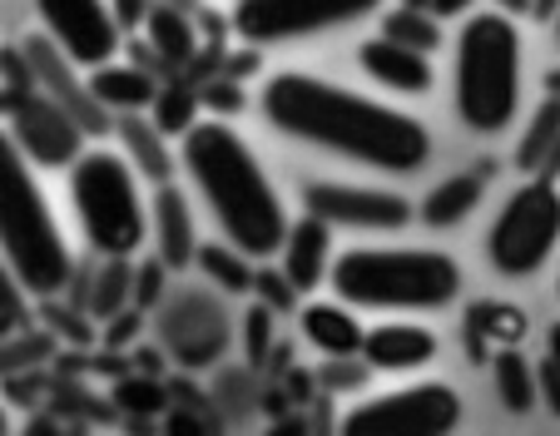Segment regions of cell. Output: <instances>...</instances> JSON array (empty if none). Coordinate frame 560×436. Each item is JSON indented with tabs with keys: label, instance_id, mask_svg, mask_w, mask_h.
<instances>
[{
	"label": "cell",
	"instance_id": "obj_12",
	"mask_svg": "<svg viewBox=\"0 0 560 436\" xmlns=\"http://www.w3.org/2000/svg\"><path fill=\"white\" fill-rule=\"evenodd\" d=\"M35 15H40V31L85 70L109 64L125 45L119 40L125 25L109 0H35Z\"/></svg>",
	"mask_w": 560,
	"mask_h": 436
},
{
	"label": "cell",
	"instance_id": "obj_3",
	"mask_svg": "<svg viewBox=\"0 0 560 436\" xmlns=\"http://www.w3.org/2000/svg\"><path fill=\"white\" fill-rule=\"evenodd\" d=\"M0 248L5 268L31 287L35 298H60L74 278V254L65 244L55 209L45 199L35 164L11 134L0 139Z\"/></svg>",
	"mask_w": 560,
	"mask_h": 436
},
{
	"label": "cell",
	"instance_id": "obj_36",
	"mask_svg": "<svg viewBox=\"0 0 560 436\" xmlns=\"http://www.w3.org/2000/svg\"><path fill=\"white\" fill-rule=\"evenodd\" d=\"M109 5H115V15H119L125 31H144L149 11H154V0H109Z\"/></svg>",
	"mask_w": 560,
	"mask_h": 436
},
{
	"label": "cell",
	"instance_id": "obj_4",
	"mask_svg": "<svg viewBox=\"0 0 560 436\" xmlns=\"http://www.w3.org/2000/svg\"><path fill=\"white\" fill-rule=\"evenodd\" d=\"M328 283L358 313H442L462 293V263L442 248H342Z\"/></svg>",
	"mask_w": 560,
	"mask_h": 436
},
{
	"label": "cell",
	"instance_id": "obj_9",
	"mask_svg": "<svg viewBox=\"0 0 560 436\" xmlns=\"http://www.w3.org/2000/svg\"><path fill=\"white\" fill-rule=\"evenodd\" d=\"M456 426H462V397L446 382L397 387V392L368 397L342 416V432L352 436H446Z\"/></svg>",
	"mask_w": 560,
	"mask_h": 436
},
{
	"label": "cell",
	"instance_id": "obj_20",
	"mask_svg": "<svg viewBox=\"0 0 560 436\" xmlns=\"http://www.w3.org/2000/svg\"><path fill=\"white\" fill-rule=\"evenodd\" d=\"M115 134H119V150L129 154V164H135V169L144 174L154 189H159V184H174V169H179V160H174L170 134L159 129V119L119 115L115 119Z\"/></svg>",
	"mask_w": 560,
	"mask_h": 436
},
{
	"label": "cell",
	"instance_id": "obj_30",
	"mask_svg": "<svg viewBox=\"0 0 560 436\" xmlns=\"http://www.w3.org/2000/svg\"><path fill=\"white\" fill-rule=\"evenodd\" d=\"M254 293H258V298H264L273 313H293L298 298H303V293H298V283L283 273V263L268 268V258H264V268H258V278H254Z\"/></svg>",
	"mask_w": 560,
	"mask_h": 436
},
{
	"label": "cell",
	"instance_id": "obj_22",
	"mask_svg": "<svg viewBox=\"0 0 560 436\" xmlns=\"http://www.w3.org/2000/svg\"><path fill=\"white\" fill-rule=\"evenodd\" d=\"M144 35H149V50L159 55V60L170 64V70H184V64L199 55V31L189 25V15L179 11V0H170V5H154L144 21Z\"/></svg>",
	"mask_w": 560,
	"mask_h": 436
},
{
	"label": "cell",
	"instance_id": "obj_24",
	"mask_svg": "<svg viewBox=\"0 0 560 436\" xmlns=\"http://www.w3.org/2000/svg\"><path fill=\"white\" fill-rule=\"evenodd\" d=\"M199 273L209 278L219 293H248L254 278H258V268L244 248L223 238V244H199Z\"/></svg>",
	"mask_w": 560,
	"mask_h": 436
},
{
	"label": "cell",
	"instance_id": "obj_27",
	"mask_svg": "<svg viewBox=\"0 0 560 436\" xmlns=\"http://www.w3.org/2000/svg\"><path fill=\"white\" fill-rule=\"evenodd\" d=\"M382 35L432 55L436 45H442V15L427 11V5H402V0H397L392 11H382Z\"/></svg>",
	"mask_w": 560,
	"mask_h": 436
},
{
	"label": "cell",
	"instance_id": "obj_37",
	"mask_svg": "<svg viewBox=\"0 0 560 436\" xmlns=\"http://www.w3.org/2000/svg\"><path fill=\"white\" fill-rule=\"evenodd\" d=\"M139 328H144V322H139V313H119V318H109V328H105V342L109 347H125L129 338H139Z\"/></svg>",
	"mask_w": 560,
	"mask_h": 436
},
{
	"label": "cell",
	"instance_id": "obj_31",
	"mask_svg": "<svg viewBox=\"0 0 560 436\" xmlns=\"http://www.w3.org/2000/svg\"><path fill=\"white\" fill-rule=\"evenodd\" d=\"M31 287L21 283V278L5 268V278H0V308H5V338H21V328H31Z\"/></svg>",
	"mask_w": 560,
	"mask_h": 436
},
{
	"label": "cell",
	"instance_id": "obj_44",
	"mask_svg": "<svg viewBox=\"0 0 560 436\" xmlns=\"http://www.w3.org/2000/svg\"><path fill=\"white\" fill-rule=\"evenodd\" d=\"M556 40H560V15H556Z\"/></svg>",
	"mask_w": 560,
	"mask_h": 436
},
{
	"label": "cell",
	"instance_id": "obj_23",
	"mask_svg": "<svg viewBox=\"0 0 560 436\" xmlns=\"http://www.w3.org/2000/svg\"><path fill=\"white\" fill-rule=\"evenodd\" d=\"M491 377H497V397L511 416H526L530 406H536L540 373L516 352V342H511V347H497V357H491Z\"/></svg>",
	"mask_w": 560,
	"mask_h": 436
},
{
	"label": "cell",
	"instance_id": "obj_39",
	"mask_svg": "<svg viewBox=\"0 0 560 436\" xmlns=\"http://www.w3.org/2000/svg\"><path fill=\"white\" fill-rule=\"evenodd\" d=\"M476 0H432V11L442 15V21H452V15H466Z\"/></svg>",
	"mask_w": 560,
	"mask_h": 436
},
{
	"label": "cell",
	"instance_id": "obj_29",
	"mask_svg": "<svg viewBox=\"0 0 560 436\" xmlns=\"http://www.w3.org/2000/svg\"><path fill=\"white\" fill-rule=\"evenodd\" d=\"M199 105H203V99L194 95V90H184V85L159 90V99H154L159 129H164V134H179V139H184L194 125H199Z\"/></svg>",
	"mask_w": 560,
	"mask_h": 436
},
{
	"label": "cell",
	"instance_id": "obj_34",
	"mask_svg": "<svg viewBox=\"0 0 560 436\" xmlns=\"http://www.w3.org/2000/svg\"><path fill=\"white\" fill-rule=\"evenodd\" d=\"M199 99L209 115H238V109H244V90H238V80H229V75L209 80V85L199 90Z\"/></svg>",
	"mask_w": 560,
	"mask_h": 436
},
{
	"label": "cell",
	"instance_id": "obj_43",
	"mask_svg": "<svg viewBox=\"0 0 560 436\" xmlns=\"http://www.w3.org/2000/svg\"><path fill=\"white\" fill-rule=\"evenodd\" d=\"M402 5H427V11H432V0H402Z\"/></svg>",
	"mask_w": 560,
	"mask_h": 436
},
{
	"label": "cell",
	"instance_id": "obj_32",
	"mask_svg": "<svg viewBox=\"0 0 560 436\" xmlns=\"http://www.w3.org/2000/svg\"><path fill=\"white\" fill-rule=\"evenodd\" d=\"M248 328H244V352H248V362H264L268 357V347H273V308H268L264 298L248 308Z\"/></svg>",
	"mask_w": 560,
	"mask_h": 436
},
{
	"label": "cell",
	"instance_id": "obj_5",
	"mask_svg": "<svg viewBox=\"0 0 560 436\" xmlns=\"http://www.w3.org/2000/svg\"><path fill=\"white\" fill-rule=\"evenodd\" d=\"M452 105L471 134H501L521 109V31L506 11L462 21L452 60Z\"/></svg>",
	"mask_w": 560,
	"mask_h": 436
},
{
	"label": "cell",
	"instance_id": "obj_28",
	"mask_svg": "<svg viewBox=\"0 0 560 436\" xmlns=\"http://www.w3.org/2000/svg\"><path fill=\"white\" fill-rule=\"evenodd\" d=\"M125 303H135V263L129 258H105L95 273V287H90V313L95 318H119Z\"/></svg>",
	"mask_w": 560,
	"mask_h": 436
},
{
	"label": "cell",
	"instance_id": "obj_14",
	"mask_svg": "<svg viewBox=\"0 0 560 436\" xmlns=\"http://www.w3.org/2000/svg\"><path fill=\"white\" fill-rule=\"evenodd\" d=\"M358 64L372 85L392 90V95H427L432 90V55L417 50V45L387 40V35H372L358 45Z\"/></svg>",
	"mask_w": 560,
	"mask_h": 436
},
{
	"label": "cell",
	"instance_id": "obj_40",
	"mask_svg": "<svg viewBox=\"0 0 560 436\" xmlns=\"http://www.w3.org/2000/svg\"><path fill=\"white\" fill-rule=\"evenodd\" d=\"M546 347H550V352H546V357H550V362H556V367H560V322H556V328H550Z\"/></svg>",
	"mask_w": 560,
	"mask_h": 436
},
{
	"label": "cell",
	"instance_id": "obj_7",
	"mask_svg": "<svg viewBox=\"0 0 560 436\" xmlns=\"http://www.w3.org/2000/svg\"><path fill=\"white\" fill-rule=\"evenodd\" d=\"M560 244V189L556 179L530 174L506 203L487 234V263L501 278H530L550 263Z\"/></svg>",
	"mask_w": 560,
	"mask_h": 436
},
{
	"label": "cell",
	"instance_id": "obj_17",
	"mask_svg": "<svg viewBox=\"0 0 560 436\" xmlns=\"http://www.w3.org/2000/svg\"><path fill=\"white\" fill-rule=\"evenodd\" d=\"M149 213H154V254L164 258L174 273H184L189 263H199V234H194V213H189L184 189L159 184Z\"/></svg>",
	"mask_w": 560,
	"mask_h": 436
},
{
	"label": "cell",
	"instance_id": "obj_26",
	"mask_svg": "<svg viewBox=\"0 0 560 436\" xmlns=\"http://www.w3.org/2000/svg\"><path fill=\"white\" fill-rule=\"evenodd\" d=\"M560 150V95H550L546 105L530 115V125H526V134H521V144H516V164L526 174H540L546 169V160Z\"/></svg>",
	"mask_w": 560,
	"mask_h": 436
},
{
	"label": "cell",
	"instance_id": "obj_41",
	"mask_svg": "<svg viewBox=\"0 0 560 436\" xmlns=\"http://www.w3.org/2000/svg\"><path fill=\"white\" fill-rule=\"evenodd\" d=\"M497 5H506V11H530V0H497Z\"/></svg>",
	"mask_w": 560,
	"mask_h": 436
},
{
	"label": "cell",
	"instance_id": "obj_2",
	"mask_svg": "<svg viewBox=\"0 0 560 436\" xmlns=\"http://www.w3.org/2000/svg\"><path fill=\"white\" fill-rule=\"evenodd\" d=\"M179 164L189 174L194 193L209 203L213 224L229 244H238L248 258H278L288 244V219L283 199H278L273 179L264 174L254 144L223 115H209L184 134Z\"/></svg>",
	"mask_w": 560,
	"mask_h": 436
},
{
	"label": "cell",
	"instance_id": "obj_10",
	"mask_svg": "<svg viewBox=\"0 0 560 436\" xmlns=\"http://www.w3.org/2000/svg\"><path fill=\"white\" fill-rule=\"evenodd\" d=\"M5 134L21 144L35 169H70L90 150V129L45 90H31L5 105Z\"/></svg>",
	"mask_w": 560,
	"mask_h": 436
},
{
	"label": "cell",
	"instance_id": "obj_18",
	"mask_svg": "<svg viewBox=\"0 0 560 436\" xmlns=\"http://www.w3.org/2000/svg\"><path fill=\"white\" fill-rule=\"evenodd\" d=\"M298 328H303V338L313 342L323 357H332V362L362 357V342H368V328L358 322V308H352V303H342V298L307 303V308L298 313Z\"/></svg>",
	"mask_w": 560,
	"mask_h": 436
},
{
	"label": "cell",
	"instance_id": "obj_33",
	"mask_svg": "<svg viewBox=\"0 0 560 436\" xmlns=\"http://www.w3.org/2000/svg\"><path fill=\"white\" fill-rule=\"evenodd\" d=\"M164 273H174V268L159 254L135 268V308H154V303L164 298Z\"/></svg>",
	"mask_w": 560,
	"mask_h": 436
},
{
	"label": "cell",
	"instance_id": "obj_25",
	"mask_svg": "<svg viewBox=\"0 0 560 436\" xmlns=\"http://www.w3.org/2000/svg\"><path fill=\"white\" fill-rule=\"evenodd\" d=\"M521 332H526V313L511 308V303H476L471 318H466V342H471V352L481 357V342H497V347H511V342H521Z\"/></svg>",
	"mask_w": 560,
	"mask_h": 436
},
{
	"label": "cell",
	"instance_id": "obj_8",
	"mask_svg": "<svg viewBox=\"0 0 560 436\" xmlns=\"http://www.w3.org/2000/svg\"><path fill=\"white\" fill-rule=\"evenodd\" d=\"M382 11V0H238L233 5V35L254 50L264 45H293L313 35L358 25Z\"/></svg>",
	"mask_w": 560,
	"mask_h": 436
},
{
	"label": "cell",
	"instance_id": "obj_42",
	"mask_svg": "<svg viewBox=\"0 0 560 436\" xmlns=\"http://www.w3.org/2000/svg\"><path fill=\"white\" fill-rule=\"evenodd\" d=\"M546 90H550V95H560V70H550V75H546Z\"/></svg>",
	"mask_w": 560,
	"mask_h": 436
},
{
	"label": "cell",
	"instance_id": "obj_6",
	"mask_svg": "<svg viewBox=\"0 0 560 436\" xmlns=\"http://www.w3.org/2000/svg\"><path fill=\"white\" fill-rule=\"evenodd\" d=\"M144 174L129 164L125 150L90 144L70 164V203L80 234L100 258H135L144 238H154V213L144 209Z\"/></svg>",
	"mask_w": 560,
	"mask_h": 436
},
{
	"label": "cell",
	"instance_id": "obj_35",
	"mask_svg": "<svg viewBox=\"0 0 560 436\" xmlns=\"http://www.w3.org/2000/svg\"><path fill=\"white\" fill-rule=\"evenodd\" d=\"M115 397L125 406H144V412H159V406H164V392H159L154 382H125Z\"/></svg>",
	"mask_w": 560,
	"mask_h": 436
},
{
	"label": "cell",
	"instance_id": "obj_1",
	"mask_svg": "<svg viewBox=\"0 0 560 436\" xmlns=\"http://www.w3.org/2000/svg\"><path fill=\"white\" fill-rule=\"evenodd\" d=\"M264 119L278 134L328 150L338 160L368 164L382 174H417L432 160V134L417 115L368 99L358 90H342L323 75L278 70L264 85Z\"/></svg>",
	"mask_w": 560,
	"mask_h": 436
},
{
	"label": "cell",
	"instance_id": "obj_15",
	"mask_svg": "<svg viewBox=\"0 0 560 436\" xmlns=\"http://www.w3.org/2000/svg\"><path fill=\"white\" fill-rule=\"evenodd\" d=\"M283 273L298 283V293H313L332 278V224L328 219H317V213L303 209V219H293L288 228V244L278 254Z\"/></svg>",
	"mask_w": 560,
	"mask_h": 436
},
{
	"label": "cell",
	"instance_id": "obj_38",
	"mask_svg": "<svg viewBox=\"0 0 560 436\" xmlns=\"http://www.w3.org/2000/svg\"><path fill=\"white\" fill-rule=\"evenodd\" d=\"M540 397H546V406H550V416H560V367L556 362H540Z\"/></svg>",
	"mask_w": 560,
	"mask_h": 436
},
{
	"label": "cell",
	"instance_id": "obj_19",
	"mask_svg": "<svg viewBox=\"0 0 560 436\" xmlns=\"http://www.w3.org/2000/svg\"><path fill=\"white\" fill-rule=\"evenodd\" d=\"M491 174H497V160H476L471 169L446 174V179L422 199V224L427 228H456L462 219H471L476 203L487 199Z\"/></svg>",
	"mask_w": 560,
	"mask_h": 436
},
{
	"label": "cell",
	"instance_id": "obj_21",
	"mask_svg": "<svg viewBox=\"0 0 560 436\" xmlns=\"http://www.w3.org/2000/svg\"><path fill=\"white\" fill-rule=\"evenodd\" d=\"M90 90L100 95V105L119 109V115H144V109L159 99V85L144 64H119V60L90 70Z\"/></svg>",
	"mask_w": 560,
	"mask_h": 436
},
{
	"label": "cell",
	"instance_id": "obj_16",
	"mask_svg": "<svg viewBox=\"0 0 560 436\" xmlns=\"http://www.w3.org/2000/svg\"><path fill=\"white\" fill-rule=\"evenodd\" d=\"M362 357L372 362V373H417L436 357V332L422 322H377V328H368Z\"/></svg>",
	"mask_w": 560,
	"mask_h": 436
},
{
	"label": "cell",
	"instance_id": "obj_11",
	"mask_svg": "<svg viewBox=\"0 0 560 436\" xmlns=\"http://www.w3.org/2000/svg\"><path fill=\"white\" fill-rule=\"evenodd\" d=\"M303 209L328 219L332 228L352 234H397L417 219L412 199L397 189H372V184H342V179H313L303 189Z\"/></svg>",
	"mask_w": 560,
	"mask_h": 436
},
{
	"label": "cell",
	"instance_id": "obj_13",
	"mask_svg": "<svg viewBox=\"0 0 560 436\" xmlns=\"http://www.w3.org/2000/svg\"><path fill=\"white\" fill-rule=\"evenodd\" d=\"M21 45H25V55H31L35 75H40V90L60 99V105L90 129V139H100V134H109V129H115V125H109V109L100 105V95L90 90V80H80V70H85V64H74L70 55L50 40V35H25Z\"/></svg>",
	"mask_w": 560,
	"mask_h": 436
}]
</instances>
